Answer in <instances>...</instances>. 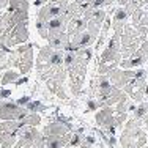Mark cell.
Masks as SVG:
<instances>
[{
  "label": "cell",
  "instance_id": "8fae6325",
  "mask_svg": "<svg viewBox=\"0 0 148 148\" xmlns=\"http://www.w3.org/2000/svg\"><path fill=\"white\" fill-rule=\"evenodd\" d=\"M8 96H11V91L10 90H0V98L2 99H6Z\"/></svg>",
  "mask_w": 148,
  "mask_h": 148
},
{
  "label": "cell",
  "instance_id": "9a60e30c",
  "mask_svg": "<svg viewBox=\"0 0 148 148\" xmlns=\"http://www.w3.org/2000/svg\"><path fill=\"white\" fill-rule=\"evenodd\" d=\"M145 6H147V10H148V3H147V5H145Z\"/></svg>",
  "mask_w": 148,
  "mask_h": 148
},
{
  "label": "cell",
  "instance_id": "7c38bea8",
  "mask_svg": "<svg viewBox=\"0 0 148 148\" xmlns=\"http://www.w3.org/2000/svg\"><path fill=\"white\" fill-rule=\"evenodd\" d=\"M27 82H29V79H27V77H22V79H17L16 80V85H22V84H27Z\"/></svg>",
  "mask_w": 148,
  "mask_h": 148
},
{
  "label": "cell",
  "instance_id": "7a4b0ae2",
  "mask_svg": "<svg viewBox=\"0 0 148 148\" xmlns=\"http://www.w3.org/2000/svg\"><path fill=\"white\" fill-rule=\"evenodd\" d=\"M84 30H87V21L84 17H74V19H71L68 22V27H66V33L69 36H73L76 33H80Z\"/></svg>",
  "mask_w": 148,
  "mask_h": 148
},
{
  "label": "cell",
  "instance_id": "52a82bcc",
  "mask_svg": "<svg viewBox=\"0 0 148 148\" xmlns=\"http://www.w3.org/2000/svg\"><path fill=\"white\" fill-rule=\"evenodd\" d=\"M19 79V73L17 71H5V74L2 76V85H6V84H13Z\"/></svg>",
  "mask_w": 148,
  "mask_h": 148
},
{
  "label": "cell",
  "instance_id": "30bf717a",
  "mask_svg": "<svg viewBox=\"0 0 148 148\" xmlns=\"http://www.w3.org/2000/svg\"><path fill=\"white\" fill-rule=\"evenodd\" d=\"M30 101H32V99H30V98H29V96H24V98H21V99H17V101H16V103H17V104H19V106H24V104H25V106H27V104H29V103H30Z\"/></svg>",
  "mask_w": 148,
  "mask_h": 148
},
{
  "label": "cell",
  "instance_id": "9c48e42d",
  "mask_svg": "<svg viewBox=\"0 0 148 148\" xmlns=\"http://www.w3.org/2000/svg\"><path fill=\"white\" fill-rule=\"evenodd\" d=\"M142 14H143V8H137L136 11H134L132 14H131V19H132V24H134V25H139Z\"/></svg>",
  "mask_w": 148,
  "mask_h": 148
},
{
  "label": "cell",
  "instance_id": "5b68a950",
  "mask_svg": "<svg viewBox=\"0 0 148 148\" xmlns=\"http://www.w3.org/2000/svg\"><path fill=\"white\" fill-rule=\"evenodd\" d=\"M129 13L126 11L125 6H120V8L114 10V22H120V24H126V21L129 19Z\"/></svg>",
  "mask_w": 148,
  "mask_h": 148
},
{
  "label": "cell",
  "instance_id": "3957f363",
  "mask_svg": "<svg viewBox=\"0 0 148 148\" xmlns=\"http://www.w3.org/2000/svg\"><path fill=\"white\" fill-rule=\"evenodd\" d=\"M69 41H71V36H69L66 32H63V33H60L58 36L49 40V46H51L52 49H60V51H65L66 46L69 44Z\"/></svg>",
  "mask_w": 148,
  "mask_h": 148
},
{
  "label": "cell",
  "instance_id": "6da1fadb",
  "mask_svg": "<svg viewBox=\"0 0 148 148\" xmlns=\"http://www.w3.org/2000/svg\"><path fill=\"white\" fill-rule=\"evenodd\" d=\"M32 66H33V46L29 44L25 51L21 54L17 68H19V71L22 74H25V73H29L32 69Z\"/></svg>",
  "mask_w": 148,
  "mask_h": 148
},
{
  "label": "cell",
  "instance_id": "8992f818",
  "mask_svg": "<svg viewBox=\"0 0 148 148\" xmlns=\"http://www.w3.org/2000/svg\"><path fill=\"white\" fill-rule=\"evenodd\" d=\"M22 121L25 123V126H36V125H40L41 118L36 112H29V114L22 118Z\"/></svg>",
  "mask_w": 148,
  "mask_h": 148
},
{
  "label": "cell",
  "instance_id": "ba28073f",
  "mask_svg": "<svg viewBox=\"0 0 148 148\" xmlns=\"http://www.w3.org/2000/svg\"><path fill=\"white\" fill-rule=\"evenodd\" d=\"M27 109H29V112H44V110H47V107L43 104V103H40V101H30L29 104L25 106Z\"/></svg>",
  "mask_w": 148,
  "mask_h": 148
},
{
  "label": "cell",
  "instance_id": "277c9868",
  "mask_svg": "<svg viewBox=\"0 0 148 148\" xmlns=\"http://www.w3.org/2000/svg\"><path fill=\"white\" fill-rule=\"evenodd\" d=\"M30 3L27 0H10L8 2V8L10 11H29Z\"/></svg>",
  "mask_w": 148,
  "mask_h": 148
},
{
  "label": "cell",
  "instance_id": "4fadbf2b",
  "mask_svg": "<svg viewBox=\"0 0 148 148\" xmlns=\"http://www.w3.org/2000/svg\"><path fill=\"white\" fill-rule=\"evenodd\" d=\"M6 54L8 52H5V51H0V63H3L6 60Z\"/></svg>",
  "mask_w": 148,
  "mask_h": 148
},
{
  "label": "cell",
  "instance_id": "5bb4252c",
  "mask_svg": "<svg viewBox=\"0 0 148 148\" xmlns=\"http://www.w3.org/2000/svg\"><path fill=\"white\" fill-rule=\"evenodd\" d=\"M129 2H131V0H117V3H118L120 6H126Z\"/></svg>",
  "mask_w": 148,
  "mask_h": 148
}]
</instances>
